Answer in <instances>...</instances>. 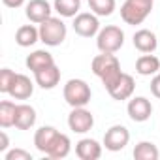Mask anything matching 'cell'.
<instances>
[{"label": "cell", "instance_id": "1", "mask_svg": "<svg viewBox=\"0 0 160 160\" xmlns=\"http://www.w3.org/2000/svg\"><path fill=\"white\" fill-rule=\"evenodd\" d=\"M92 72L96 77L102 79L106 91L121 77V62L115 57V53H100L92 58Z\"/></svg>", "mask_w": 160, "mask_h": 160}, {"label": "cell", "instance_id": "2", "mask_svg": "<svg viewBox=\"0 0 160 160\" xmlns=\"http://www.w3.org/2000/svg\"><path fill=\"white\" fill-rule=\"evenodd\" d=\"M62 94H64V100L70 108H85L92 96L89 83L83 81V79H70L64 85Z\"/></svg>", "mask_w": 160, "mask_h": 160}, {"label": "cell", "instance_id": "3", "mask_svg": "<svg viewBox=\"0 0 160 160\" xmlns=\"http://www.w3.org/2000/svg\"><path fill=\"white\" fill-rule=\"evenodd\" d=\"M154 0H126L121 6V17L126 25H141L151 10H152Z\"/></svg>", "mask_w": 160, "mask_h": 160}, {"label": "cell", "instance_id": "4", "mask_svg": "<svg viewBox=\"0 0 160 160\" xmlns=\"http://www.w3.org/2000/svg\"><path fill=\"white\" fill-rule=\"evenodd\" d=\"M66 25L60 17H49L43 23H40V42H43L49 47H57L66 40Z\"/></svg>", "mask_w": 160, "mask_h": 160}, {"label": "cell", "instance_id": "5", "mask_svg": "<svg viewBox=\"0 0 160 160\" xmlns=\"http://www.w3.org/2000/svg\"><path fill=\"white\" fill-rule=\"evenodd\" d=\"M124 43V32L117 25H108L100 28L96 36V47L100 53H117Z\"/></svg>", "mask_w": 160, "mask_h": 160}, {"label": "cell", "instance_id": "6", "mask_svg": "<svg viewBox=\"0 0 160 160\" xmlns=\"http://www.w3.org/2000/svg\"><path fill=\"white\" fill-rule=\"evenodd\" d=\"M68 126L73 134H87L94 126V115L85 108H72L68 115Z\"/></svg>", "mask_w": 160, "mask_h": 160}, {"label": "cell", "instance_id": "7", "mask_svg": "<svg viewBox=\"0 0 160 160\" xmlns=\"http://www.w3.org/2000/svg\"><path fill=\"white\" fill-rule=\"evenodd\" d=\"M130 141V132L126 126L122 124H113L109 130H106L104 134V147L111 152H117V151H122Z\"/></svg>", "mask_w": 160, "mask_h": 160}, {"label": "cell", "instance_id": "8", "mask_svg": "<svg viewBox=\"0 0 160 160\" xmlns=\"http://www.w3.org/2000/svg\"><path fill=\"white\" fill-rule=\"evenodd\" d=\"M73 30L81 38H92L100 32V21L96 13H77L73 17Z\"/></svg>", "mask_w": 160, "mask_h": 160}, {"label": "cell", "instance_id": "9", "mask_svg": "<svg viewBox=\"0 0 160 160\" xmlns=\"http://www.w3.org/2000/svg\"><path fill=\"white\" fill-rule=\"evenodd\" d=\"M126 111H128V117L134 122H145L152 115V104L145 96H134V98H130V102L126 106Z\"/></svg>", "mask_w": 160, "mask_h": 160}, {"label": "cell", "instance_id": "10", "mask_svg": "<svg viewBox=\"0 0 160 160\" xmlns=\"http://www.w3.org/2000/svg\"><path fill=\"white\" fill-rule=\"evenodd\" d=\"M134 89H136V83H134V77L130 75V73H121V77L117 79V81L108 89V92H109V96L113 98V100H119V102H122V100H128V98H132V94H134Z\"/></svg>", "mask_w": 160, "mask_h": 160}, {"label": "cell", "instance_id": "11", "mask_svg": "<svg viewBox=\"0 0 160 160\" xmlns=\"http://www.w3.org/2000/svg\"><path fill=\"white\" fill-rule=\"evenodd\" d=\"M32 92H34V83L30 81V77L25 73H17L8 94L15 100H28L32 96Z\"/></svg>", "mask_w": 160, "mask_h": 160}, {"label": "cell", "instance_id": "12", "mask_svg": "<svg viewBox=\"0 0 160 160\" xmlns=\"http://www.w3.org/2000/svg\"><path fill=\"white\" fill-rule=\"evenodd\" d=\"M51 12L53 10H51V4L47 2V0H30V2L27 4V10H25L28 21L36 23V25H40L45 19H49Z\"/></svg>", "mask_w": 160, "mask_h": 160}, {"label": "cell", "instance_id": "13", "mask_svg": "<svg viewBox=\"0 0 160 160\" xmlns=\"http://www.w3.org/2000/svg\"><path fill=\"white\" fill-rule=\"evenodd\" d=\"M75 154L81 160H98L102 156V145L96 139L83 138L75 143Z\"/></svg>", "mask_w": 160, "mask_h": 160}, {"label": "cell", "instance_id": "14", "mask_svg": "<svg viewBox=\"0 0 160 160\" xmlns=\"http://www.w3.org/2000/svg\"><path fill=\"white\" fill-rule=\"evenodd\" d=\"M34 79H36V83L43 91H51V89H55L60 83V70L57 68V64H53L49 68H43V70L36 72L34 73Z\"/></svg>", "mask_w": 160, "mask_h": 160}, {"label": "cell", "instance_id": "15", "mask_svg": "<svg viewBox=\"0 0 160 160\" xmlns=\"http://www.w3.org/2000/svg\"><path fill=\"white\" fill-rule=\"evenodd\" d=\"M25 62H27V68H28L32 73H36V72H40V70H43V68L53 66V64H55V58H53L51 53H47V51H43V49H38V51L30 53Z\"/></svg>", "mask_w": 160, "mask_h": 160}, {"label": "cell", "instance_id": "16", "mask_svg": "<svg viewBox=\"0 0 160 160\" xmlns=\"http://www.w3.org/2000/svg\"><path fill=\"white\" fill-rule=\"evenodd\" d=\"M36 124V109L28 104H17L15 111V128L19 130H30Z\"/></svg>", "mask_w": 160, "mask_h": 160}, {"label": "cell", "instance_id": "17", "mask_svg": "<svg viewBox=\"0 0 160 160\" xmlns=\"http://www.w3.org/2000/svg\"><path fill=\"white\" fill-rule=\"evenodd\" d=\"M57 136H58V130L55 126H42V128H38L36 134H34V145H36V149L40 152L47 154V151H49V147H51V143L55 141Z\"/></svg>", "mask_w": 160, "mask_h": 160}, {"label": "cell", "instance_id": "18", "mask_svg": "<svg viewBox=\"0 0 160 160\" xmlns=\"http://www.w3.org/2000/svg\"><path fill=\"white\" fill-rule=\"evenodd\" d=\"M132 40H134V47H136L139 53H152V51L156 49V45H158L154 32H151V30H147V28L138 30Z\"/></svg>", "mask_w": 160, "mask_h": 160}, {"label": "cell", "instance_id": "19", "mask_svg": "<svg viewBox=\"0 0 160 160\" xmlns=\"http://www.w3.org/2000/svg\"><path fill=\"white\" fill-rule=\"evenodd\" d=\"M70 149H72L70 138H68L66 134H60V132H58V136H57L55 141L51 143V147H49V151H47L45 156H49V158H53V160H60V158H66V156L70 154Z\"/></svg>", "mask_w": 160, "mask_h": 160}, {"label": "cell", "instance_id": "20", "mask_svg": "<svg viewBox=\"0 0 160 160\" xmlns=\"http://www.w3.org/2000/svg\"><path fill=\"white\" fill-rule=\"evenodd\" d=\"M160 70V60L158 57L151 55V53H143L138 60H136V72L139 75H154Z\"/></svg>", "mask_w": 160, "mask_h": 160}, {"label": "cell", "instance_id": "21", "mask_svg": "<svg viewBox=\"0 0 160 160\" xmlns=\"http://www.w3.org/2000/svg\"><path fill=\"white\" fill-rule=\"evenodd\" d=\"M38 40H40V28H36L34 25H23L15 32V42L21 47H30Z\"/></svg>", "mask_w": 160, "mask_h": 160}, {"label": "cell", "instance_id": "22", "mask_svg": "<svg viewBox=\"0 0 160 160\" xmlns=\"http://www.w3.org/2000/svg\"><path fill=\"white\" fill-rule=\"evenodd\" d=\"M53 10L60 17H75L81 10V0H55Z\"/></svg>", "mask_w": 160, "mask_h": 160}, {"label": "cell", "instance_id": "23", "mask_svg": "<svg viewBox=\"0 0 160 160\" xmlns=\"http://www.w3.org/2000/svg\"><path fill=\"white\" fill-rule=\"evenodd\" d=\"M134 158L136 160H158L160 156V151L154 143L151 141H139L136 147H134Z\"/></svg>", "mask_w": 160, "mask_h": 160}, {"label": "cell", "instance_id": "24", "mask_svg": "<svg viewBox=\"0 0 160 160\" xmlns=\"http://www.w3.org/2000/svg\"><path fill=\"white\" fill-rule=\"evenodd\" d=\"M15 111H17V104L10 100L0 102V126L2 128L15 126Z\"/></svg>", "mask_w": 160, "mask_h": 160}, {"label": "cell", "instance_id": "25", "mask_svg": "<svg viewBox=\"0 0 160 160\" xmlns=\"http://www.w3.org/2000/svg\"><path fill=\"white\" fill-rule=\"evenodd\" d=\"M89 8L98 17H108L115 12V0H89Z\"/></svg>", "mask_w": 160, "mask_h": 160}, {"label": "cell", "instance_id": "26", "mask_svg": "<svg viewBox=\"0 0 160 160\" xmlns=\"http://www.w3.org/2000/svg\"><path fill=\"white\" fill-rule=\"evenodd\" d=\"M15 75L17 73L13 70H10V68H2V70H0V92H4V94L10 92V87L13 83Z\"/></svg>", "mask_w": 160, "mask_h": 160}, {"label": "cell", "instance_id": "27", "mask_svg": "<svg viewBox=\"0 0 160 160\" xmlns=\"http://www.w3.org/2000/svg\"><path fill=\"white\" fill-rule=\"evenodd\" d=\"M6 160H32V154L25 149H12L4 154Z\"/></svg>", "mask_w": 160, "mask_h": 160}, {"label": "cell", "instance_id": "28", "mask_svg": "<svg viewBox=\"0 0 160 160\" xmlns=\"http://www.w3.org/2000/svg\"><path fill=\"white\" fill-rule=\"evenodd\" d=\"M151 92H152V96L160 98V72L154 73V77L151 79Z\"/></svg>", "mask_w": 160, "mask_h": 160}, {"label": "cell", "instance_id": "29", "mask_svg": "<svg viewBox=\"0 0 160 160\" xmlns=\"http://www.w3.org/2000/svg\"><path fill=\"white\" fill-rule=\"evenodd\" d=\"M8 147H10V139H8V134L2 130L0 132V152H6Z\"/></svg>", "mask_w": 160, "mask_h": 160}, {"label": "cell", "instance_id": "30", "mask_svg": "<svg viewBox=\"0 0 160 160\" xmlns=\"http://www.w3.org/2000/svg\"><path fill=\"white\" fill-rule=\"evenodd\" d=\"M2 4L6 6V8H21L23 4H25V0H2Z\"/></svg>", "mask_w": 160, "mask_h": 160}]
</instances>
